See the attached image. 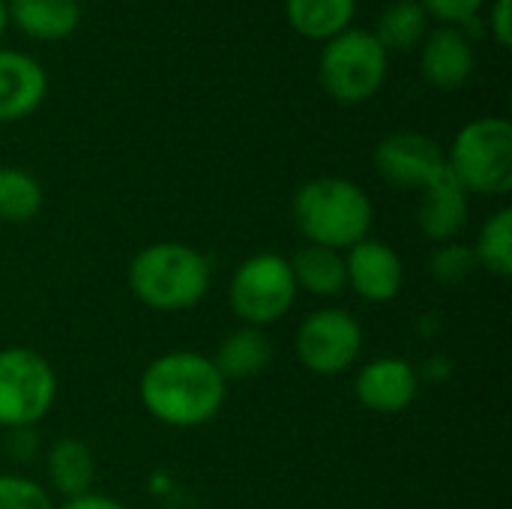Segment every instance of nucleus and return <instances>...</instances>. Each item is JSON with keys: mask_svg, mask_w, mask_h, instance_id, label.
I'll list each match as a JSON object with an SVG mask.
<instances>
[{"mask_svg": "<svg viewBox=\"0 0 512 509\" xmlns=\"http://www.w3.org/2000/svg\"><path fill=\"white\" fill-rule=\"evenodd\" d=\"M42 186L39 180L15 165H0V222L24 225L42 210Z\"/></svg>", "mask_w": 512, "mask_h": 509, "instance_id": "obj_21", "label": "nucleus"}, {"mask_svg": "<svg viewBox=\"0 0 512 509\" xmlns=\"http://www.w3.org/2000/svg\"><path fill=\"white\" fill-rule=\"evenodd\" d=\"M45 477L54 492L63 498H78L93 489L96 480V459L87 444L75 438H60L51 444L45 456Z\"/></svg>", "mask_w": 512, "mask_h": 509, "instance_id": "obj_16", "label": "nucleus"}, {"mask_svg": "<svg viewBox=\"0 0 512 509\" xmlns=\"http://www.w3.org/2000/svg\"><path fill=\"white\" fill-rule=\"evenodd\" d=\"M363 351V327L345 309H315L309 312L294 339V354L312 375L333 378L348 372Z\"/></svg>", "mask_w": 512, "mask_h": 509, "instance_id": "obj_8", "label": "nucleus"}, {"mask_svg": "<svg viewBox=\"0 0 512 509\" xmlns=\"http://www.w3.org/2000/svg\"><path fill=\"white\" fill-rule=\"evenodd\" d=\"M270 357H273V345L267 333L258 327H240L219 342L213 363L225 381H243L264 372Z\"/></svg>", "mask_w": 512, "mask_h": 509, "instance_id": "obj_18", "label": "nucleus"}, {"mask_svg": "<svg viewBox=\"0 0 512 509\" xmlns=\"http://www.w3.org/2000/svg\"><path fill=\"white\" fill-rule=\"evenodd\" d=\"M6 18L39 42H60L81 24L78 0H6Z\"/></svg>", "mask_w": 512, "mask_h": 509, "instance_id": "obj_15", "label": "nucleus"}, {"mask_svg": "<svg viewBox=\"0 0 512 509\" xmlns=\"http://www.w3.org/2000/svg\"><path fill=\"white\" fill-rule=\"evenodd\" d=\"M387 51L372 30L348 27L327 39L318 60V81L339 105H360L372 99L387 81Z\"/></svg>", "mask_w": 512, "mask_h": 509, "instance_id": "obj_5", "label": "nucleus"}, {"mask_svg": "<svg viewBox=\"0 0 512 509\" xmlns=\"http://www.w3.org/2000/svg\"><path fill=\"white\" fill-rule=\"evenodd\" d=\"M288 264H291L297 288H303L315 297H336L348 288L345 252L306 243L303 249H297L288 258Z\"/></svg>", "mask_w": 512, "mask_h": 509, "instance_id": "obj_17", "label": "nucleus"}, {"mask_svg": "<svg viewBox=\"0 0 512 509\" xmlns=\"http://www.w3.org/2000/svg\"><path fill=\"white\" fill-rule=\"evenodd\" d=\"M60 509H129V507H126V504H120L117 498L87 492V495H78V498H66V504H63Z\"/></svg>", "mask_w": 512, "mask_h": 509, "instance_id": "obj_27", "label": "nucleus"}, {"mask_svg": "<svg viewBox=\"0 0 512 509\" xmlns=\"http://www.w3.org/2000/svg\"><path fill=\"white\" fill-rule=\"evenodd\" d=\"M489 33L492 39L501 45V48H510L512 45V12L510 0H492L489 6Z\"/></svg>", "mask_w": 512, "mask_h": 509, "instance_id": "obj_26", "label": "nucleus"}, {"mask_svg": "<svg viewBox=\"0 0 512 509\" xmlns=\"http://www.w3.org/2000/svg\"><path fill=\"white\" fill-rule=\"evenodd\" d=\"M126 282L141 306L153 312H183L207 297L213 267L195 246L162 240L135 252Z\"/></svg>", "mask_w": 512, "mask_h": 509, "instance_id": "obj_2", "label": "nucleus"}, {"mask_svg": "<svg viewBox=\"0 0 512 509\" xmlns=\"http://www.w3.org/2000/svg\"><path fill=\"white\" fill-rule=\"evenodd\" d=\"M294 225L312 246L348 252L369 237L375 207L366 189L348 177H312L294 192Z\"/></svg>", "mask_w": 512, "mask_h": 509, "instance_id": "obj_3", "label": "nucleus"}, {"mask_svg": "<svg viewBox=\"0 0 512 509\" xmlns=\"http://www.w3.org/2000/svg\"><path fill=\"white\" fill-rule=\"evenodd\" d=\"M375 168L384 183L396 189H426L435 177L444 174L447 156L441 144L423 132L402 129L390 132L375 147Z\"/></svg>", "mask_w": 512, "mask_h": 509, "instance_id": "obj_9", "label": "nucleus"}, {"mask_svg": "<svg viewBox=\"0 0 512 509\" xmlns=\"http://www.w3.org/2000/svg\"><path fill=\"white\" fill-rule=\"evenodd\" d=\"M48 93V75L24 51L0 48V123L30 117Z\"/></svg>", "mask_w": 512, "mask_h": 509, "instance_id": "obj_13", "label": "nucleus"}, {"mask_svg": "<svg viewBox=\"0 0 512 509\" xmlns=\"http://www.w3.org/2000/svg\"><path fill=\"white\" fill-rule=\"evenodd\" d=\"M357 0H285V18L303 39L327 42L351 27Z\"/></svg>", "mask_w": 512, "mask_h": 509, "instance_id": "obj_19", "label": "nucleus"}, {"mask_svg": "<svg viewBox=\"0 0 512 509\" xmlns=\"http://www.w3.org/2000/svg\"><path fill=\"white\" fill-rule=\"evenodd\" d=\"M477 66L474 42L450 24H441L426 33L420 42V72L423 78L438 90H456L462 87Z\"/></svg>", "mask_w": 512, "mask_h": 509, "instance_id": "obj_12", "label": "nucleus"}, {"mask_svg": "<svg viewBox=\"0 0 512 509\" xmlns=\"http://www.w3.org/2000/svg\"><path fill=\"white\" fill-rule=\"evenodd\" d=\"M228 303L243 327L264 330L267 324L282 321L297 303V282L288 258L279 252H258L246 258L231 276Z\"/></svg>", "mask_w": 512, "mask_h": 509, "instance_id": "obj_6", "label": "nucleus"}, {"mask_svg": "<svg viewBox=\"0 0 512 509\" xmlns=\"http://www.w3.org/2000/svg\"><path fill=\"white\" fill-rule=\"evenodd\" d=\"M0 509H54L45 486L30 477L0 474Z\"/></svg>", "mask_w": 512, "mask_h": 509, "instance_id": "obj_23", "label": "nucleus"}, {"mask_svg": "<svg viewBox=\"0 0 512 509\" xmlns=\"http://www.w3.org/2000/svg\"><path fill=\"white\" fill-rule=\"evenodd\" d=\"M429 18H438L441 24L459 27L471 18L480 15V9L486 6V0H417Z\"/></svg>", "mask_w": 512, "mask_h": 509, "instance_id": "obj_25", "label": "nucleus"}, {"mask_svg": "<svg viewBox=\"0 0 512 509\" xmlns=\"http://www.w3.org/2000/svg\"><path fill=\"white\" fill-rule=\"evenodd\" d=\"M474 261L477 267H486L492 276L498 279H510L512 276V210L510 207H501L495 210L480 234H477V243H474Z\"/></svg>", "mask_w": 512, "mask_h": 509, "instance_id": "obj_22", "label": "nucleus"}, {"mask_svg": "<svg viewBox=\"0 0 512 509\" xmlns=\"http://www.w3.org/2000/svg\"><path fill=\"white\" fill-rule=\"evenodd\" d=\"M375 39L384 51H414L429 33V15L417 0H393L381 9L375 24Z\"/></svg>", "mask_w": 512, "mask_h": 509, "instance_id": "obj_20", "label": "nucleus"}, {"mask_svg": "<svg viewBox=\"0 0 512 509\" xmlns=\"http://www.w3.org/2000/svg\"><path fill=\"white\" fill-rule=\"evenodd\" d=\"M417 372L405 357H375L354 378L357 402L381 417L402 414L417 399Z\"/></svg>", "mask_w": 512, "mask_h": 509, "instance_id": "obj_10", "label": "nucleus"}, {"mask_svg": "<svg viewBox=\"0 0 512 509\" xmlns=\"http://www.w3.org/2000/svg\"><path fill=\"white\" fill-rule=\"evenodd\" d=\"M138 399L162 426L195 429L219 417L228 399V381L219 375L213 357L168 351L141 372Z\"/></svg>", "mask_w": 512, "mask_h": 509, "instance_id": "obj_1", "label": "nucleus"}, {"mask_svg": "<svg viewBox=\"0 0 512 509\" xmlns=\"http://www.w3.org/2000/svg\"><path fill=\"white\" fill-rule=\"evenodd\" d=\"M447 156V171L468 195L504 198L512 189V126L507 117L465 123Z\"/></svg>", "mask_w": 512, "mask_h": 509, "instance_id": "obj_4", "label": "nucleus"}, {"mask_svg": "<svg viewBox=\"0 0 512 509\" xmlns=\"http://www.w3.org/2000/svg\"><path fill=\"white\" fill-rule=\"evenodd\" d=\"M348 288L366 303H390L399 297L405 282V267L399 252H393L384 240H360L345 252Z\"/></svg>", "mask_w": 512, "mask_h": 509, "instance_id": "obj_11", "label": "nucleus"}, {"mask_svg": "<svg viewBox=\"0 0 512 509\" xmlns=\"http://www.w3.org/2000/svg\"><path fill=\"white\" fill-rule=\"evenodd\" d=\"M477 267L474 252L459 243H441L432 255V276L438 282H462Z\"/></svg>", "mask_w": 512, "mask_h": 509, "instance_id": "obj_24", "label": "nucleus"}, {"mask_svg": "<svg viewBox=\"0 0 512 509\" xmlns=\"http://www.w3.org/2000/svg\"><path fill=\"white\" fill-rule=\"evenodd\" d=\"M6 24H9V18H6V0H0V36H3Z\"/></svg>", "mask_w": 512, "mask_h": 509, "instance_id": "obj_28", "label": "nucleus"}, {"mask_svg": "<svg viewBox=\"0 0 512 509\" xmlns=\"http://www.w3.org/2000/svg\"><path fill=\"white\" fill-rule=\"evenodd\" d=\"M468 213H471L468 192L444 168V174L435 177L423 189V198H420V207H417V225H420V231L429 240L450 243V240H456L465 231Z\"/></svg>", "mask_w": 512, "mask_h": 509, "instance_id": "obj_14", "label": "nucleus"}, {"mask_svg": "<svg viewBox=\"0 0 512 509\" xmlns=\"http://www.w3.org/2000/svg\"><path fill=\"white\" fill-rule=\"evenodd\" d=\"M57 402V372L33 348L0 351V426L30 429L42 423Z\"/></svg>", "mask_w": 512, "mask_h": 509, "instance_id": "obj_7", "label": "nucleus"}]
</instances>
